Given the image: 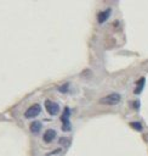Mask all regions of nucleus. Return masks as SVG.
<instances>
[{"label":"nucleus","instance_id":"9b49d317","mask_svg":"<svg viewBox=\"0 0 148 156\" xmlns=\"http://www.w3.org/2000/svg\"><path fill=\"white\" fill-rule=\"evenodd\" d=\"M138 105H140V102L136 101V102H135V108H138Z\"/></svg>","mask_w":148,"mask_h":156},{"label":"nucleus","instance_id":"f03ea898","mask_svg":"<svg viewBox=\"0 0 148 156\" xmlns=\"http://www.w3.org/2000/svg\"><path fill=\"white\" fill-rule=\"evenodd\" d=\"M69 117H70V110L68 108V107H66L64 108V111H63V115H62V117H61V119H62V130L63 132H69L70 129H72V127H70V122H69Z\"/></svg>","mask_w":148,"mask_h":156},{"label":"nucleus","instance_id":"1a4fd4ad","mask_svg":"<svg viewBox=\"0 0 148 156\" xmlns=\"http://www.w3.org/2000/svg\"><path fill=\"white\" fill-rule=\"evenodd\" d=\"M130 126H131V128H133L135 130H138V132H141L142 130V123L141 122H131L130 123Z\"/></svg>","mask_w":148,"mask_h":156},{"label":"nucleus","instance_id":"20e7f679","mask_svg":"<svg viewBox=\"0 0 148 156\" xmlns=\"http://www.w3.org/2000/svg\"><path fill=\"white\" fill-rule=\"evenodd\" d=\"M45 107H46V111L49 112V115L51 116H55L58 113V110H59V106L58 104L51 101V100H46L45 101Z\"/></svg>","mask_w":148,"mask_h":156},{"label":"nucleus","instance_id":"7ed1b4c3","mask_svg":"<svg viewBox=\"0 0 148 156\" xmlns=\"http://www.w3.org/2000/svg\"><path fill=\"white\" fill-rule=\"evenodd\" d=\"M40 111H41V106L39 104H34L27 108V111L24 112V116L25 118H34L40 113Z\"/></svg>","mask_w":148,"mask_h":156},{"label":"nucleus","instance_id":"39448f33","mask_svg":"<svg viewBox=\"0 0 148 156\" xmlns=\"http://www.w3.org/2000/svg\"><path fill=\"white\" fill-rule=\"evenodd\" d=\"M110 12H112V9H107V10H104V11H101L99 13H98V16H97V21H98V23H103V22H106L108 18H109V16H110Z\"/></svg>","mask_w":148,"mask_h":156},{"label":"nucleus","instance_id":"0eeeda50","mask_svg":"<svg viewBox=\"0 0 148 156\" xmlns=\"http://www.w3.org/2000/svg\"><path fill=\"white\" fill-rule=\"evenodd\" d=\"M29 129L32 133H39V130L41 129V123L39 121H34L30 126H29Z\"/></svg>","mask_w":148,"mask_h":156},{"label":"nucleus","instance_id":"f257e3e1","mask_svg":"<svg viewBox=\"0 0 148 156\" xmlns=\"http://www.w3.org/2000/svg\"><path fill=\"white\" fill-rule=\"evenodd\" d=\"M120 99H121V96L118 93H112L109 95H106V96L101 98L99 102L104 104V105H116V104L120 102Z\"/></svg>","mask_w":148,"mask_h":156},{"label":"nucleus","instance_id":"423d86ee","mask_svg":"<svg viewBox=\"0 0 148 156\" xmlns=\"http://www.w3.org/2000/svg\"><path fill=\"white\" fill-rule=\"evenodd\" d=\"M55 138H56V130L53 129H47L42 135V139L45 143H51Z\"/></svg>","mask_w":148,"mask_h":156},{"label":"nucleus","instance_id":"6e6552de","mask_svg":"<svg viewBox=\"0 0 148 156\" xmlns=\"http://www.w3.org/2000/svg\"><path fill=\"white\" fill-rule=\"evenodd\" d=\"M144 83H146V79L142 77L140 80H138V83H137V88L135 89V94H140L142 90H143V87H144Z\"/></svg>","mask_w":148,"mask_h":156},{"label":"nucleus","instance_id":"9d476101","mask_svg":"<svg viewBox=\"0 0 148 156\" xmlns=\"http://www.w3.org/2000/svg\"><path fill=\"white\" fill-rule=\"evenodd\" d=\"M68 88H69V84L66 83V84L58 87V91H61V93H67V91H68Z\"/></svg>","mask_w":148,"mask_h":156}]
</instances>
